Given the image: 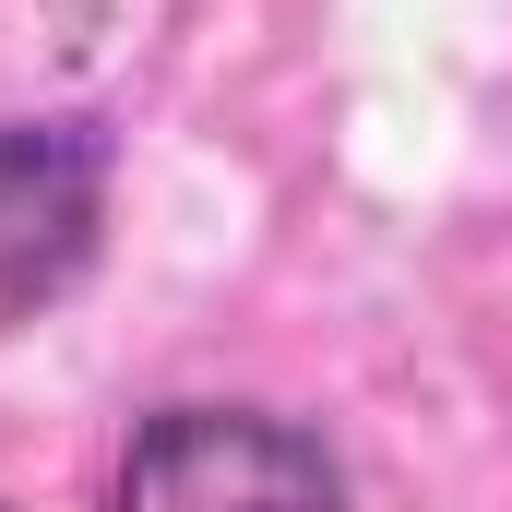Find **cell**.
<instances>
[{"label": "cell", "instance_id": "obj_2", "mask_svg": "<svg viewBox=\"0 0 512 512\" xmlns=\"http://www.w3.org/2000/svg\"><path fill=\"white\" fill-rule=\"evenodd\" d=\"M108 227V131L96 120H0V322L48 310Z\"/></svg>", "mask_w": 512, "mask_h": 512}, {"label": "cell", "instance_id": "obj_1", "mask_svg": "<svg viewBox=\"0 0 512 512\" xmlns=\"http://www.w3.org/2000/svg\"><path fill=\"white\" fill-rule=\"evenodd\" d=\"M108 512H346V477L274 405H167L131 429Z\"/></svg>", "mask_w": 512, "mask_h": 512}]
</instances>
